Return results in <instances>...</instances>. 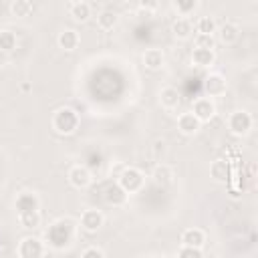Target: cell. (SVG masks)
Wrapping results in <instances>:
<instances>
[{
	"label": "cell",
	"mask_w": 258,
	"mask_h": 258,
	"mask_svg": "<svg viewBox=\"0 0 258 258\" xmlns=\"http://www.w3.org/2000/svg\"><path fill=\"white\" fill-rule=\"evenodd\" d=\"M73 234H75V228L71 226V222L69 220H58V222L48 226V230H46V244L56 248V250H62V248H67L71 244Z\"/></svg>",
	"instance_id": "obj_1"
},
{
	"label": "cell",
	"mask_w": 258,
	"mask_h": 258,
	"mask_svg": "<svg viewBox=\"0 0 258 258\" xmlns=\"http://www.w3.org/2000/svg\"><path fill=\"white\" fill-rule=\"evenodd\" d=\"M79 123H81V119H79L77 111H73V109H69V107H62V109H58V111L52 115V129H54L56 133H60V135H71V133H75V131L79 129Z\"/></svg>",
	"instance_id": "obj_2"
},
{
	"label": "cell",
	"mask_w": 258,
	"mask_h": 258,
	"mask_svg": "<svg viewBox=\"0 0 258 258\" xmlns=\"http://www.w3.org/2000/svg\"><path fill=\"white\" fill-rule=\"evenodd\" d=\"M143 181H145V175L141 169L137 167H123V171L119 173L117 177V183L127 191V194H137L141 187H143Z\"/></svg>",
	"instance_id": "obj_3"
},
{
	"label": "cell",
	"mask_w": 258,
	"mask_h": 258,
	"mask_svg": "<svg viewBox=\"0 0 258 258\" xmlns=\"http://www.w3.org/2000/svg\"><path fill=\"white\" fill-rule=\"evenodd\" d=\"M18 258H42L44 256V242L36 236H24L16 248Z\"/></svg>",
	"instance_id": "obj_4"
},
{
	"label": "cell",
	"mask_w": 258,
	"mask_h": 258,
	"mask_svg": "<svg viewBox=\"0 0 258 258\" xmlns=\"http://www.w3.org/2000/svg\"><path fill=\"white\" fill-rule=\"evenodd\" d=\"M228 129L234 135H246L252 129V115L248 111H234L228 117Z\"/></svg>",
	"instance_id": "obj_5"
},
{
	"label": "cell",
	"mask_w": 258,
	"mask_h": 258,
	"mask_svg": "<svg viewBox=\"0 0 258 258\" xmlns=\"http://www.w3.org/2000/svg\"><path fill=\"white\" fill-rule=\"evenodd\" d=\"M191 113L200 123H206L216 115V105L210 97H198L191 103Z\"/></svg>",
	"instance_id": "obj_6"
},
{
	"label": "cell",
	"mask_w": 258,
	"mask_h": 258,
	"mask_svg": "<svg viewBox=\"0 0 258 258\" xmlns=\"http://www.w3.org/2000/svg\"><path fill=\"white\" fill-rule=\"evenodd\" d=\"M67 177H69V183H71L73 187H77V189H85V187H89L91 181H93L91 169H89L87 165H73V167L69 169Z\"/></svg>",
	"instance_id": "obj_7"
},
{
	"label": "cell",
	"mask_w": 258,
	"mask_h": 258,
	"mask_svg": "<svg viewBox=\"0 0 258 258\" xmlns=\"http://www.w3.org/2000/svg\"><path fill=\"white\" fill-rule=\"evenodd\" d=\"M14 208H16V214H26V212H38L40 208V200L36 194L32 191H22L16 196L14 200Z\"/></svg>",
	"instance_id": "obj_8"
},
{
	"label": "cell",
	"mask_w": 258,
	"mask_h": 258,
	"mask_svg": "<svg viewBox=\"0 0 258 258\" xmlns=\"http://www.w3.org/2000/svg\"><path fill=\"white\" fill-rule=\"evenodd\" d=\"M204 89H206L208 97L212 99V97H220V95H224V93L228 91V83H226V79H224L220 73H212V75L206 77V81H204Z\"/></svg>",
	"instance_id": "obj_9"
},
{
	"label": "cell",
	"mask_w": 258,
	"mask_h": 258,
	"mask_svg": "<svg viewBox=\"0 0 258 258\" xmlns=\"http://www.w3.org/2000/svg\"><path fill=\"white\" fill-rule=\"evenodd\" d=\"M79 224H81V228L87 230V232H97V230H101V226L105 224V216H103V212H99V210H85V212L81 214Z\"/></svg>",
	"instance_id": "obj_10"
},
{
	"label": "cell",
	"mask_w": 258,
	"mask_h": 258,
	"mask_svg": "<svg viewBox=\"0 0 258 258\" xmlns=\"http://www.w3.org/2000/svg\"><path fill=\"white\" fill-rule=\"evenodd\" d=\"M127 198H129V194L115 181V183H109L107 187H105V202L109 204V206H113V208H121V206H125L127 204Z\"/></svg>",
	"instance_id": "obj_11"
},
{
	"label": "cell",
	"mask_w": 258,
	"mask_h": 258,
	"mask_svg": "<svg viewBox=\"0 0 258 258\" xmlns=\"http://www.w3.org/2000/svg\"><path fill=\"white\" fill-rule=\"evenodd\" d=\"M200 127H202V123L194 117L191 111H185V113H179V115H177V129H179L183 135H194V133L200 131Z\"/></svg>",
	"instance_id": "obj_12"
},
{
	"label": "cell",
	"mask_w": 258,
	"mask_h": 258,
	"mask_svg": "<svg viewBox=\"0 0 258 258\" xmlns=\"http://www.w3.org/2000/svg\"><path fill=\"white\" fill-rule=\"evenodd\" d=\"M56 42H58V46H60L62 50H75V48L79 46V42H81V36H79L77 30H73V28H64L62 32H58Z\"/></svg>",
	"instance_id": "obj_13"
},
{
	"label": "cell",
	"mask_w": 258,
	"mask_h": 258,
	"mask_svg": "<svg viewBox=\"0 0 258 258\" xmlns=\"http://www.w3.org/2000/svg\"><path fill=\"white\" fill-rule=\"evenodd\" d=\"M206 242V236L200 228H187L181 234V246H189V248H202Z\"/></svg>",
	"instance_id": "obj_14"
},
{
	"label": "cell",
	"mask_w": 258,
	"mask_h": 258,
	"mask_svg": "<svg viewBox=\"0 0 258 258\" xmlns=\"http://www.w3.org/2000/svg\"><path fill=\"white\" fill-rule=\"evenodd\" d=\"M216 32H218V36L224 44H234L240 38V28L234 22H224L222 26L216 28Z\"/></svg>",
	"instance_id": "obj_15"
},
{
	"label": "cell",
	"mask_w": 258,
	"mask_h": 258,
	"mask_svg": "<svg viewBox=\"0 0 258 258\" xmlns=\"http://www.w3.org/2000/svg\"><path fill=\"white\" fill-rule=\"evenodd\" d=\"M159 103H161V107L167 109V111L177 109V105H179V93H177V89H173V87H163V89L159 91Z\"/></svg>",
	"instance_id": "obj_16"
},
{
	"label": "cell",
	"mask_w": 258,
	"mask_h": 258,
	"mask_svg": "<svg viewBox=\"0 0 258 258\" xmlns=\"http://www.w3.org/2000/svg\"><path fill=\"white\" fill-rule=\"evenodd\" d=\"M69 14H71L77 22H85V20L91 16V4L85 2V0L69 2Z\"/></svg>",
	"instance_id": "obj_17"
},
{
	"label": "cell",
	"mask_w": 258,
	"mask_h": 258,
	"mask_svg": "<svg viewBox=\"0 0 258 258\" xmlns=\"http://www.w3.org/2000/svg\"><path fill=\"white\" fill-rule=\"evenodd\" d=\"M171 32H173L175 38L185 40V38L191 36V32H194V24H191L189 18H179V16H177V18L173 20V24H171Z\"/></svg>",
	"instance_id": "obj_18"
},
{
	"label": "cell",
	"mask_w": 258,
	"mask_h": 258,
	"mask_svg": "<svg viewBox=\"0 0 258 258\" xmlns=\"http://www.w3.org/2000/svg\"><path fill=\"white\" fill-rule=\"evenodd\" d=\"M216 60V52L214 50H206V48H194L191 50V62L200 69H208L212 67Z\"/></svg>",
	"instance_id": "obj_19"
},
{
	"label": "cell",
	"mask_w": 258,
	"mask_h": 258,
	"mask_svg": "<svg viewBox=\"0 0 258 258\" xmlns=\"http://www.w3.org/2000/svg\"><path fill=\"white\" fill-rule=\"evenodd\" d=\"M163 60H165V56H163V52H161L159 48H147V50L143 52V64H145V69H149V71L161 69V67H163Z\"/></svg>",
	"instance_id": "obj_20"
},
{
	"label": "cell",
	"mask_w": 258,
	"mask_h": 258,
	"mask_svg": "<svg viewBox=\"0 0 258 258\" xmlns=\"http://www.w3.org/2000/svg\"><path fill=\"white\" fill-rule=\"evenodd\" d=\"M210 175L216 181H228L230 179V163L226 159H214L210 163Z\"/></svg>",
	"instance_id": "obj_21"
},
{
	"label": "cell",
	"mask_w": 258,
	"mask_h": 258,
	"mask_svg": "<svg viewBox=\"0 0 258 258\" xmlns=\"http://www.w3.org/2000/svg\"><path fill=\"white\" fill-rule=\"evenodd\" d=\"M151 177H153V181H155V183L165 185V183H169V181L173 179V171H171V167H169L167 163H157V165L153 167Z\"/></svg>",
	"instance_id": "obj_22"
},
{
	"label": "cell",
	"mask_w": 258,
	"mask_h": 258,
	"mask_svg": "<svg viewBox=\"0 0 258 258\" xmlns=\"http://www.w3.org/2000/svg\"><path fill=\"white\" fill-rule=\"evenodd\" d=\"M171 6H173V10L177 12L179 18H187L189 14H194V12L198 10L200 2H198V0H177V2H173Z\"/></svg>",
	"instance_id": "obj_23"
},
{
	"label": "cell",
	"mask_w": 258,
	"mask_h": 258,
	"mask_svg": "<svg viewBox=\"0 0 258 258\" xmlns=\"http://www.w3.org/2000/svg\"><path fill=\"white\" fill-rule=\"evenodd\" d=\"M119 22V16H117V12L115 10H101L99 14H97V24H99V28H103V30H111L115 24Z\"/></svg>",
	"instance_id": "obj_24"
},
{
	"label": "cell",
	"mask_w": 258,
	"mask_h": 258,
	"mask_svg": "<svg viewBox=\"0 0 258 258\" xmlns=\"http://www.w3.org/2000/svg\"><path fill=\"white\" fill-rule=\"evenodd\" d=\"M18 222L24 230H36L40 228V212H26V214H18Z\"/></svg>",
	"instance_id": "obj_25"
},
{
	"label": "cell",
	"mask_w": 258,
	"mask_h": 258,
	"mask_svg": "<svg viewBox=\"0 0 258 258\" xmlns=\"http://www.w3.org/2000/svg\"><path fill=\"white\" fill-rule=\"evenodd\" d=\"M216 28H218V24H216V20H214L212 16H200L198 22H196V30H198V34L214 36Z\"/></svg>",
	"instance_id": "obj_26"
},
{
	"label": "cell",
	"mask_w": 258,
	"mask_h": 258,
	"mask_svg": "<svg viewBox=\"0 0 258 258\" xmlns=\"http://www.w3.org/2000/svg\"><path fill=\"white\" fill-rule=\"evenodd\" d=\"M16 48V34L8 28H2L0 30V50H4L6 54L12 52Z\"/></svg>",
	"instance_id": "obj_27"
},
{
	"label": "cell",
	"mask_w": 258,
	"mask_h": 258,
	"mask_svg": "<svg viewBox=\"0 0 258 258\" xmlns=\"http://www.w3.org/2000/svg\"><path fill=\"white\" fill-rule=\"evenodd\" d=\"M10 12L14 14V16H28L30 12H32V2H28V0H12L10 2Z\"/></svg>",
	"instance_id": "obj_28"
},
{
	"label": "cell",
	"mask_w": 258,
	"mask_h": 258,
	"mask_svg": "<svg viewBox=\"0 0 258 258\" xmlns=\"http://www.w3.org/2000/svg\"><path fill=\"white\" fill-rule=\"evenodd\" d=\"M194 44H196V48L214 50V48H216V38H214V36H208V34H196Z\"/></svg>",
	"instance_id": "obj_29"
},
{
	"label": "cell",
	"mask_w": 258,
	"mask_h": 258,
	"mask_svg": "<svg viewBox=\"0 0 258 258\" xmlns=\"http://www.w3.org/2000/svg\"><path fill=\"white\" fill-rule=\"evenodd\" d=\"M177 258H204L202 248H189V246H181L177 250Z\"/></svg>",
	"instance_id": "obj_30"
},
{
	"label": "cell",
	"mask_w": 258,
	"mask_h": 258,
	"mask_svg": "<svg viewBox=\"0 0 258 258\" xmlns=\"http://www.w3.org/2000/svg\"><path fill=\"white\" fill-rule=\"evenodd\" d=\"M81 258H105V254H103L101 248H97V246H89V248L81 254Z\"/></svg>",
	"instance_id": "obj_31"
},
{
	"label": "cell",
	"mask_w": 258,
	"mask_h": 258,
	"mask_svg": "<svg viewBox=\"0 0 258 258\" xmlns=\"http://www.w3.org/2000/svg\"><path fill=\"white\" fill-rule=\"evenodd\" d=\"M139 8H143V10H155L157 8V2H139Z\"/></svg>",
	"instance_id": "obj_32"
},
{
	"label": "cell",
	"mask_w": 258,
	"mask_h": 258,
	"mask_svg": "<svg viewBox=\"0 0 258 258\" xmlns=\"http://www.w3.org/2000/svg\"><path fill=\"white\" fill-rule=\"evenodd\" d=\"M4 64H8V54L4 50H0V67H4Z\"/></svg>",
	"instance_id": "obj_33"
}]
</instances>
